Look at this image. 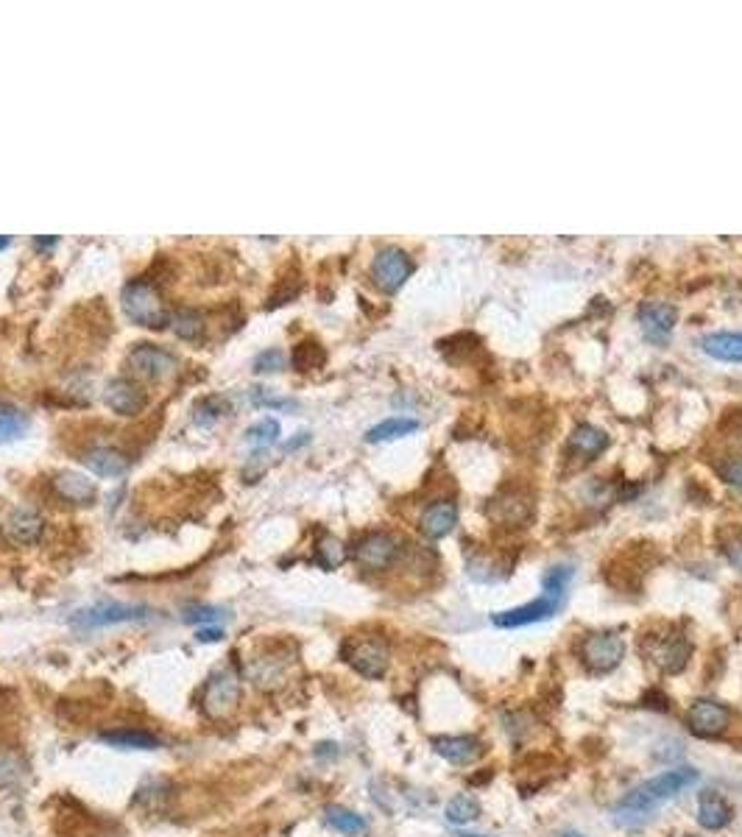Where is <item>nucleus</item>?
<instances>
[{"label":"nucleus","mask_w":742,"mask_h":837,"mask_svg":"<svg viewBox=\"0 0 742 837\" xmlns=\"http://www.w3.org/2000/svg\"><path fill=\"white\" fill-rule=\"evenodd\" d=\"M695 782H698V771L695 768H670V771L656 773L653 779H645L639 787H634L614 807V821L625 826V829H636V826L648 824L662 804L673 801L678 793H684Z\"/></svg>","instance_id":"nucleus-1"},{"label":"nucleus","mask_w":742,"mask_h":837,"mask_svg":"<svg viewBox=\"0 0 742 837\" xmlns=\"http://www.w3.org/2000/svg\"><path fill=\"white\" fill-rule=\"evenodd\" d=\"M419 430V422L416 419H408V416H391V419H385V422H380V425H374L366 433V441H371V444H380V441H394V439H402V436H411V433H416Z\"/></svg>","instance_id":"nucleus-27"},{"label":"nucleus","mask_w":742,"mask_h":837,"mask_svg":"<svg viewBox=\"0 0 742 837\" xmlns=\"http://www.w3.org/2000/svg\"><path fill=\"white\" fill-rule=\"evenodd\" d=\"M196 639H199V642H218V639H224V628H218V625H204V628L196 631Z\"/></svg>","instance_id":"nucleus-39"},{"label":"nucleus","mask_w":742,"mask_h":837,"mask_svg":"<svg viewBox=\"0 0 742 837\" xmlns=\"http://www.w3.org/2000/svg\"><path fill=\"white\" fill-rule=\"evenodd\" d=\"M23 773H26L23 759L17 757V754H12V751H0V790L20 784Z\"/></svg>","instance_id":"nucleus-33"},{"label":"nucleus","mask_w":742,"mask_h":837,"mask_svg":"<svg viewBox=\"0 0 742 837\" xmlns=\"http://www.w3.org/2000/svg\"><path fill=\"white\" fill-rule=\"evenodd\" d=\"M129 366L137 377L162 380L165 374H171L176 369V355L157 344H137L129 352Z\"/></svg>","instance_id":"nucleus-13"},{"label":"nucleus","mask_w":742,"mask_h":837,"mask_svg":"<svg viewBox=\"0 0 742 837\" xmlns=\"http://www.w3.org/2000/svg\"><path fill=\"white\" fill-rule=\"evenodd\" d=\"M28 430V416L12 402H0V444L23 436Z\"/></svg>","instance_id":"nucleus-28"},{"label":"nucleus","mask_w":742,"mask_h":837,"mask_svg":"<svg viewBox=\"0 0 742 837\" xmlns=\"http://www.w3.org/2000/svg\"><path fill=\"white\" fill-rule=\"evenodd\" d=\"M731 723V712L729 706L720 704V701H709V698H701L687 709V729L701 737V740H715L720 734H726Z\"/></svg>","instance_id":"nucleus-10"},{"label":"nucleus","mask_w":742,"mask_h":837,"mask_svg":"<svg viewBox=\"0 0 742 837\" xmlns=\"http://www.w3.org/2000/svg\"><path fill=\"white\" fill-rule=\"evenodd\" d=\"M106 405H109V411L120 413V416H137V413L146 408V391L137 386L134 380H129V377H118V380H112L109 386H106Z\"/></svg>","instance_id":"nucleus-16"},{"label":"nucleus","mask_w":742,"mask_h":837,"mask_svg":"<svg viewBox=\"0 0 742 837\" xmlns=\"http://www.w3.org/2000/svg\"><path fill=\"white\" fill-rule=\"evenodd\" d=\"M305 441H310V436H307V433H299V439H293L291 444H285V450H296V447H302Z\"/></svg>","instance_id":"nucleus-40"},{"label":"nucleus","mask_w":742,"mask_h":837,"mask_svg":"<svg viewBox=\"0 0 742 837\" xmlns=\"http://www.w3.org/2000/svg\"><path fill=\"white\" fill-rule=\"evenodd\" d=\"M101 743L115 745L120 751H154L162 745L159 737L148 734V731H137V729H120V731H106L101 734Z\"/></svg>","instance_id":"nucleus-25"},{"label":"nucleus","mask_w":742,"mask_h":837,"mask_svg":"<svg viewBox=\"0 0 742 837\" xmlns=\"http://www.w3.org/2000/svg\"><path fill=\"white\" fill-rule=\"evenodd\" d=\"M352 556H355V561L363 570L385 572L391 570L399 561V556H402V542L394 533L371 531L366 536H360Z\"/></svg>","instance_id":"nucleus-6"},{"label":"nucleus","mask_w":742,"mask_h":837,"mask_svg":"<svg viewBox=\"0 0 742 837\" xmlns=\"http://www.w3.org/2000/svg\"><path fill=\"white\" fill-rule=\"evenodd\" d=\"M53 489H56V494H59L62 500H67V503L90 505L95 500V483L84 478V475H79V472H62V475H56V478H53Z\"/></svg>","instance_id":"nucleus-22"},{"label":"nucleus","mask_w":742,"mask_h":837,"mask_svg":"<svg viewBox=\"0 0 742 837\" xmlns=\"http://www.w3.org/2000/svg\"><path fill=\"white\" fill-rule=\"evenodd\" d=\"M413 274V260L411 254L399 246H385L380 252L374 254V263H371V279L374 285L385 293H397L408 277Z\"/></svg>","instance_id":"nucleus-8"},{"label":"nucleus","mask_w":742,"mask_h":837,"mask_svg":"<svg viewBox=\"0 0 742 837\" xmlns=\"http://www.w3.org/2000/svg\"><path fill=\"white\" fill-rule=\"evenodd\" d=\"M341 656L358 676L371 678V681H380L391 665V651H388L385 639L377 637H352L341 648Z\"/></svg>","instance_id":"nucleus-3"},{"label":"nucleus","mask_w":742,"mask_h":837,"mask_svg":"<svg viewBox=\"0 0 742 837\" xmlns=\"http://www.w3.org/2000/svg\"><path fill=\"white\" fill-rule=\"evenodd\" d=\"M723 556H726V561L734 570L742 572V533L731 536V539H723Z\"/></svg>","instance_id":"nucleus-38"},{"label":"nucleus","mask_w":742,"mask_h":837,"mask_svg":"<svg viewBox=\"0 0 742 837\" xmlns=\"http://www.w3.org/2000/svg\"><path fill=\"white\" fill-rule=\"evenodd\" d=\"M458 837H483V835H458Z\"/></svg>","instance_id":"nucleus-43"},{"label":"nucleus","mask_w":742,"mask_h":837,"mask_svg":"<svg viewBox=\"0 0 742 837\" xmlns=\"http://www.w3.org/2000/svg\"><path fill=\"white\" fill-rule=\"evenodd\" d=\"M701 349L723 363H742V333H712L701 338Z\"/></svg>","instance_id":"nucleus-24"},{"label":"nucleus","mask_w":742,"mask_h":837,"mask_svg":"<svg viewBox=\"0 0 742 837\" xmlns=\"http://www.w3.org/2000/svg\"><path fill=\"white\" fill-rule=\"evenodd\" d=\"M9 246V238H0V249H6Z\"/></svg>","instance_id":"nucleus-42"},{"label":"nucleus","mask_w":742,"mask_h":837,"mask_svg":"<svg viewBox=\"0 0 742 837\" xmlns=\"http://www.w3.org/2000/svg\"><path fill=\"white\" fill-rule=\"evenodd\" d=\"M444 815H447V821H450L452 826L472 824V821L480 818V801H477L475 796H469V793H461V796L450 798Z\"/></svg>","instance_id":"nucleus-29"},{"label":"nucleus","mask_w":742,"mask_h":837,"mask_svg":"<svg viewBox=\"0 0 742 837\" xmlns=\"http://www.w3.org/2000/svg\"><path fill=\"white\" fill-rule=\"evenodd\" d=\"M279 439V422L277 419H260L257 425L246 430V441L252 447H271Z\"/></svg>","instance_id":"nucleus-34"},{"label":"nucleus","mask_w":742,"mask_h":837,"mask_svg":"<svg viewBox=\"0 0 742 837\" xmlns=\"http://www.w3.org/2000/svg\"><path fill=\"white\" fill-rule=\"evenodd\" d=\"M692 656V642L684 634H662V637L648 639V659L667 676L684 673Z\"/></svg>","instance_id":"nucleus-9"},{"label":"nucleus","mask_w":742,"mask_h":837,"mask_svg":"<svg viewBox=\"0 0 742 837\" xmlns=\"http://www.w3.org/2000/svg\"><path fill=\"white\" fill-rule=\"evenodd\" d=\"M42 528H45V522L31 508H14L12 514L6 517V522H3V533L9 536V542H14V545H34L42 536Z\"/></svg>","instance_id":"nucleus-19"},{"label":"nucleus","mask_w":742,"mask_h":837,"mask_svg":"<svg viewBox=\"0 0 742 837\" xmlns=\"http://www.w3.org/2000/svg\"><path fill=\"white\" fill-rule=\"evenodd\" d=\"M455 525H458V503H452V500L430 503L422 511V517H419V531L430 542H438V539L450 536L455 531Z\"/></svg>","instance_id":"nucleus-17"},{"label":"nucleus","mask_w":742,"mask_h":837,"mask_svg":"<svg viewBox=\"0 0 742 837\" xmlns=\"http://www.w3.org/2000/svg\"><path fill=\"white\" fill-rule=\"evenodd\" d=\"M681 837H695V835H681Z\"/></svg>","instance_id":"nucleus-44"},{"label":"nucleus","mask_w":742,"mask_h":837,"mask_svg":"<svg viewBox=\"0 0 742 837\" xmlns=\"http://www.w3.org/2000/svg\"><path fill=\"white\" fill-rule=\"evenodd\" d=\"M285 366V352L282 349H268L254 360V372H279Z\"/></svg>","instance_id":"nucleus-36"},{"label":"nucleus","mask_w":742,"mask_h":837,"mask_svg":"<svg viewBox=\"0 0 742 837\" xmlns=\"http://www.w3.org/2000/svg\"><path fill=\"white\" fill-rule=\"evenodd\" d=\"M148 609L146 606H129V603H98L93 609L81 612L76 617V625L81 628H106V625H120V623H137L146 620Z\"/></svg>","instance_id":"nucleus-14"},{"label":"nucleus","mask_w":742,"mask_h":837,"mask_svg":"<svg viewBox=\"0 0 742 837\" xmlns=\"http://www.w3.org/2000/svg\"><path fill=\"white\" fill-rule=\"evenodd\" d=\"M246 676L252 681L254 687L260 690H274L285 681V659H277V656H260V659H252L249 667H246Z\"/></svg>","instance_id":"nucleus-23"},{"label":"nucleus","mask_w":742,"mask_h":837,"mask_svg":"<svg viewBox=\"0 0 742 837\" xmlns=\"http://www.w3.org/2000/svg\"><path fill=\"white\" fill-rule=\"evenodd\" d=\"M606 447H609V436L595 425H578L567 439V452L581 458V461H592Z\"/></svg>","instance_id":"nucleus-21"},{"label":"nucleus","mask_w":742,"mask_h":837,"mask_svg":"<svg viewBox=\"0 0 742 837\" xmlns=\"http://www.w3.org/2000/svg\"><path fill=\"white\" fill-rule=\"evenodd\" d=\"M561 837H583V835H581V832H564Z\"/></svg>","instance_id":"nucleus-41"},{"label":"nucleus","mask_w":742,"mask_h":837,"mask_svg":"<svg viewBox=\"0 0 742 837\" xmlns=\"http://www.w3.org/2000/svg\"><path fill=\"white\" fill-rule=\"evenodd\" d=\"M123 310L126 316L140 324V327H151V330H159L168 324V310H165V302L159 296L157 285L148 282V279H132L126 288H123Z\"/></svg>","instance_id":"nucleus-2"},{"label":"nucleus","mask_w":742,"mask_h":837,"mask_svg":"<svg viewBox=\"0 0 742 837\" xmlns=\"http://www.w3.org/2000/svg\"><path fill=\"white\" fill-rule=\"evenodd\" d=\"M240 676L235 670H218L207 678L204 690H201V709L207 718H226L240 701Z\"/></svg>","instance_id":"nucleus-7"},{"label":"nucleus","mask_w":742,"mask_h":837,"mask_svg":"<svg viewBox=\"0 0 742 837\" xmlns=\"http://www.w3.org/2000/svg\"><path fill=\"white\" fill-rule=\"evenodd\" d=\"M734 821V804L717 790H703L698 796V824L706 832H720Z\"/></svg>","instance_id":"nucleus-18"},{"label":"nucleus","mask_w":742,"mask_h":837,"mask_svg":"<svg viewBox=\"0 0 742 837\" xmlns=\"http://www.w3.org/2000/svg\"><path fill=\"white\" fill-rule=\"evenodd\" d=\"M324 815H327V824H330L335 832H341V835H346V837L369 835V821H366L363 815H358L355 810H346V807L332 804V807L324 810Z\"/></svg>","instance_id":"nucleus-26"},{"label":"nucleus","mask_w":742,"mask_h":837,"mask_svg":"<svg viewBox=\"0 0 742 837\" xmlns=\"http://www.w3.org/2000/svg\"><path fill=\"white\" fill-rule=\"evenodd\" d=\"M564 606V598H556V595H547L542 592L536 600H528L525 606H517V609H505V612H497L491 617V623L497 628H522V625H536L556 617L558 609Z\"/></svg>","instance_id":"nucleus-11"},{"label":"nucleus","mask_w":742,"mask_h":837,"mask_svg":"<svg viewBox=\"0 0 742 837\" xmlns=\"http://www.w3.org/2000/svg\"><path fill=\"white\" fill-rule=\"evenodd\" d=\"M316 561L324 570H335L346 561V547L335 536H321V542L316 545Z\"/></svg>","instance_id":"nucleus-32"},{"label":"nucleus","mask_w":742,"mask_h":837,"mask_svg":"<svg viewBox=\"0 0 742 837\" xmlns=\"http://www.w3.org/2000/svg\"><path fill=\"white\" fill-rule=\"evenodd\" d=\"M171 324L173 333L179 335L182 341H199L201 335H204V327H207L199 310H179L171 319Z\"/></svg>","instance_id":"nucleus-30"},{"label":"nucleus","mask_w":742,"mask_h":837,"mask_svg":"<svg viewBox=\"0 0 742 837\" xmlns=\"http://www.w3.org/2000/svg\"><path fill=\"white\" fill-rule=\"evenodd\" d=\"M625 642L614 631H595L581 642V662L592 676H606L623 665Z\"/></svg>","instance_id":"nucleus-4"},{"label":"nucleus","mask_w":742,"mask_h":837,"mask_svg":"<svg viewBox=\"0 0 742 837\" xmlns=\"http://www.w3.org/2000/svg\"><path fill=\"white\" fill-rule=\"evenodd\" d=\"M486 514L494 525H500L505 531L528 528V522L533 519V494L528 489H517V486L500 489L491 497Z\"/></svg>","instance_id":"nucleus-5"},{"label":"nucleus","mask_w":742,"mask_h":837,"mask_svg":"<svg viewBox=\"0 0 742 837\" xmlns=\"http://www.w3.org/2000/svg\"><path fill=\"white\" fill-rule=\"evenodd\" d=\"M81 464L87 466L90 472H95V475H101V478H120V475L129 472L132 461L120 450H115V447H93V450H87L81 455Z\"/></svg>","instance_id":"nucleus-20"},{"label":"nucleus","mask_w":742,"mask_h":837,"mask_svg":"<svg viewBox=\"0 0 742 837\" xmlns=\"http://www.w3.org/2000/svg\"><path fill=\"white\" fill-rule=\"evenodd\" d=\"M430 745L438 757L447 759L452 765H472L483 754V743L472 734H441V737H433Z\"/></svg>","instance_id":"nucleus-15"},{"label":"nucleus","mask_w":742,"mask_h":837,"mask_svg":"<svg viewBox=\"0 0 742 837\" xmlns=\"http://www.w3.org/2000/svg\"><path fill=\"white\" fill-rule=\"evenodd\" d=\"M639 327L650 344H667L678 324V310L667 302H645L639 307Z\"/></svg>","instance_id":"nucleus-12"},{"label":"nucleus","mask_w":742,"mask_h":837,"mask_svg":"<svg viewBox=\"0 0 742 837\" xmlns=\"http://www.w3.org/2000/svg\"><path fill=\"white\" fill-rule=\"evenodd\" d=\"M187 623H199V628H204V625H215L224 620V612L221 609H212V606H199V609H190V612L185 614Z\"/></svg>","instance_id":"nucleus-37"},{"label":"nucleus","mask_w":742,"mask_h":837,"mask_svg":"<svg viewBox=\"0 0 742 837\" xmlns=\"http://www.w3.org/2000/svg\"><path fill=\"white\" fill-rule=\"evenodd\" d=\"M324 360H327V355H324V349H321L316 341H302V344L293 349L291 355L293 369H299V372L318 369V366H324Z\"/></svg>","instance_id":"nucleus-31"},{"label":"nucleus","mask_w":742,"mask_h":837,"mask_svg":"<svg viewBox=\"0 0 742 837\" xmlns=\"http://www.w3.org/2000/svg\"><path fill=\"white\" fill-rule=\"evenodd\" d=\"M717 472H720V478L726 480L729 486L742 489V452L740 455H729L723 464L717 466Z\"/></svg>","instance_id":"nucleus-35"}]
</instances>
